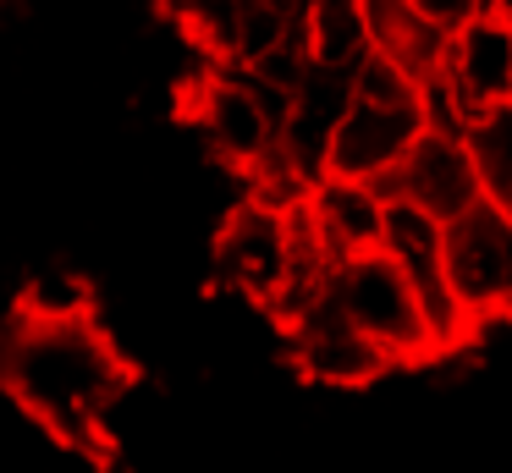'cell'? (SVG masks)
Segmentation results:
<instances>
[{"label": "cell", "mask_w": 512, "mask_h": 473, "mask_svg": "<svg viewBox=\"0 0 512 473\" xmlns=\"http://www.w3.org/2000/svg\"><path fill=\"white\" fill-rule=\"evenodd\" d=\"M364 6V33H369V55L391 61L397 72H408L413 83L441 72L446 55V28H435L413 0H358Z\"/></svg>", "instance_id": "cell-11"}, {"label": "cell", "mask_w": 512, "mask_h": 473, "mask_svg": "<svg viewBox=\"0 0 512 473\" xmlns=\"http://www.w3.org/2000/svg\"><path fill=\"white\" fill-rule=\"evenodd\" d=\"M0 385L67 451H83V457L111 451V407L127 385V363L94 319L83 325L12 319L0 341Z\"/></svg>", "instance_id": "cell-1"}, {"label": "cell", "mask_w": 512, "mask_h": 473, "mask_svg": "<svg viewBox=\"0 0 512 473\" xmlns=\"http://www.w3.org/2000/svg\"><path fill=\"white\" fill-rule=\"evenodd\" d=\"M17 319H28V325H83V319H94V286L72 264H45V270L28 275L23 297H17Z\"/></svg>", "instance_id": "cell-13"}, {"label": "cell", "mask_w": 512, "mask_h": 473, "mask_svg": "<svg viewBox=\"0 0 512 473\" xmlns=\"http://www.w3.org/2000/svg\"><path fill=\"white\" fill-rule=\"evenodd\" d=\"M424 138L419 105H380V99H358L347 105V116L331 132V154H325V176L342 182H369L391 176L402 165V154Z\"/></svg>", "instance_id": "cell-8"}, {"label": "cell", "mask_w": 512, "mask_h": 473, "mask_svg": "<svg viewBox=\"0 0 512 473\" xmlns=\"http://www.w3.org/2000/svg\"><path fill=\"white\" fill-rule=\"evenodd\" d=\"M287 270H292L287 215L254 204V198L226 209L221 231H215V275H221L226 292L270 308V297L287 286Z\"/></svg>", "instance_id": "cell-5"}, {"label": "cell", "mask_w": 512, "mask_h": 473, "mask_svg": "<svg viewBox=\"0 0 512 473\" xmlns=\"http://www.w3.org/2000/svg\"><path fill=\"white\" fill-rule=\"evenodd\" d=\"M281 336H287V347H292L298 374L309 385H325V391H364V385H375L391 374V358L336 314L331 292H325L292 330H281Z\"/></svg>", "instance_id": "cell-7"}, {"label": "cell", "mask_w": 512, "mask_h": 473, "mask_svg": "<svg viewBox=\"0 0 512 473\" xmlns=\"http://www.w3.org/2000/svg\"><path fill=\"white\" fill-rule=\"evenodd\" d=\"M441 77L468 116L507 105L512 99V17H501L496 6H479L468 22H457L446 33Z\"/></svg>", "instance_id": "cell-9"}, {"label": "cell", "mask_w": 512, "mask_h": 473, "mask_svg": "<svg viewBox=\"0 0 512 473\" xmlns=\"http://www.w3.org/2000/svg\"><path fill=\"white\" fill-rule=\"evenodd\" d=\"M463 143H468V154H474L485 204L512 220V99L496 110H485V116H474V127L463 132Z\"/></svg>", "instance_id": "cell-14"}, {"label": "cell", "mask_w": 512, "mask_h": 473, "mask_svg": "<svg viewBox=\"0 0 512 473\" xmlns=\"http://www.w3.org/2000/svg\"><path fill=\"white\" fill-rule=\"evenodd\" d=\"M375 193L386 198H402V204L424 209L430 220H441V226H452L457 215H468V209L479 204V171H474V154H468L463 138H446V132H424L419 143H413L408 154H402V165L391 176H380Z\"/></svg>", "instance_id": "cell-6"}, {"label": "cell", "mask_w": 512, "mask_h": 473, "mask_svg": "<svg viewBox=\"0 0 512 473\" xmlns=\"http://www.w3.org/2000/svg\"><path fill=\"white\" fill-rule=\"evenodd\" d=\"M298 17H303L309 66L353 77L369 61V33H364V6L358 0H298Z\"/></svg>", "instance_id": "cell-12"}, {"label": "cell", "mask_w": 512, "mask_h": 473, "mask_svg": "<svg viewBox=\"0 0 512 473\" xmlns=\"http://www.w3.org/2000/svg\"><path fill=\"white\" fill-rule=\"evenodd\" d=\"M314 220V237L331 253V264L358 259V253L380 248V215H386V198L369 182H342V176H320L303 198Z\"/></svg>", "instance_id": "cell-10"}, {"label": "cell", "mask_w": 512, "mask_h": 473, "mask_svg": "<svg viewBox=\"0 0 512 473\" xmlns=\"http://www.w3.org/2000/svg\"><path fill=\"white\" fill-rule=\"evenodd\" d=\"M441 264H446V281H452L463 314L474 319V330L485 319L512 314V220L501 209H490L479 198L468 215H457L446 226Z\"/></svg>", "instance_id": "cell-4"}, {"label": "cell", "mask_w": 512, "mask_h": 473, "mask_svg": "<svg viewBox=\"0 0 512 473\" xmlns=\"http://www.w3.org/2000/svg\"><path fill=\"white\" fill-rule=\"evenodd\" d=\"M287 105H292V94H281V88L226 66V72H210L199 83V94H193V121H199V132H204L215 160L248 176L265 154H276Z\"/></svg>", "instance_id": "cell-3"}, {"label": "cell", "mask_w": 512, "mask_h": 473, "mask_svg": "<svg viewBox=\"0 0 512 473\" xmlns=\"http://www.w3.org/2000/svg\"><path fill=\"white\" fill-rule=\"evenodd\" d=\"M331 303L358 336H369L386 352L391 369L435 358L430 330H424V314H419V297H413L408 275H402L380 248L336 264L331 270Z\"/></svg>", "instance_id": "cell-2"}, {"label": "cell", "mask_w": 512, "mask_h": 473, "mask_svg": "<svg viewBox=\"0 0 512 473\" xmlns=\"http://www.w3.org/2000/svg\"><path fill=\"white\" fill-rule=\"evenodd\" d=\"M413 6H419L424 17L435 22V28H446V33H452L457 22H468L479 6H485V0H413Z\"/></svg>", "instance_id": "cell-15"}]
</instances>
